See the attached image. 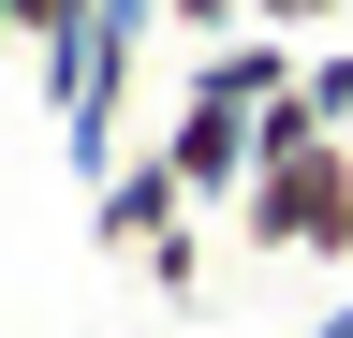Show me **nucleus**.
<instances>
[{
	"instance_id": "nucleus-1",
	"label": "nucleus",
	"mask_w": 353,
	"mask_h": 338,
	"mask_svg": "<svg viewBox=\"0 0 353 338\" xmlns=\"http://www.w3.org/2000/svg\"><path fill=\"white\" fill-rule=\"evenodd\" d=\"M294 74H309V59L280 45V30H250V45H221L192 89H176V118H162V177H176V206H236V191H250V118L280 103Z\"/></svg>"
},
{
	"instance_id": "nucleus-2",
	"label": "nucleus",
	"mask_w": 353,
	"mask_h": 338,
	"mask_svg": "<svg viewBox=\"0 0 353 338\" xmlns=\"http://www.w3.org/2000/svg\"><path fill=\"white\" fill-rule=\"evenodd\" d=\"M236 235L280 265H353V147H294L236 191Z\"/></svg>"
},
{
	"instance_id": "nucleus-3",
	"label": "nucleus",
	"mask_w": 353,
	"mask_h": 338,
	"mask_svg": "<svg viewBox=\"0 0 353 338\" xmlns=\"http://www.w3.org/2000/svg\"><path fill=\"white\" fill-rule=\"evenodd\" d=\"M192 206H176V177H162V147L148 162H118V191H103V250H162Z\"/></svg>"
},
{
	"instance_id": "nucleus-4",
	"label": "nucleus",
	"mask_w": 353,
	"mask_h": 338,
	"mask_svg": "<svg viewBox=\"0 0 353 338\" xmlns=\"http://www.w3.org/2000/svg\"><path fill=\"white\" fill-rule=\"evenodd\" d=\"M148 30H162V45L192 59V74H206L221 45H250V0H148Z\"/></svg>"
},
{
	"instance_id": "nucleus-5",
	"label": "nucleus",
	"mask_w": 353,
	"mask_h": 338,
	"mask_svg": "<svg viewBox=\"0 0 353 338\" xmlns=\"http://www.w3.org/2000/svg\"><path fill=\"white\" fill-rule=\"evenodd\" d=\"M103 30H118V0H15V45H44V59H88V45H103Z\"/></svg>"
},
{
	"instance_id": "nucleus-6",
	"label": "nucleus",
	"mask_w": 353,
	"mask_h": 338,
	"mask_svg": "<svg viewBox=\"0 0 353 338\" xmlns=\"http://www.w3.org/2000/svg\"><path fill=\"white\" fill-rule=\"evenodd\" d=\"M132 265H148V294H192V279H206V250H192V221H176L162 250H132Z\"/></svg>"
},
{
	"instance_id": "nucleus-7",
	"label": "nucleus",
	"mask_w": 353,
	"mask_h": 338,
	"mask_svg": "<svg viewBox=\"0 0 353 338\" xmlns=\"http://www.w3.org/2000/svg\"><path fill=\"white\" fill-rule=\"evenodd\" d=\"M353 15V0H250V30H280V45H294V30H339Z\"/></svg>"
},
{
	"instance_id": "nucleus-8",
	"label": "nucleus",
	"mask_w": 353,
	"mask_h": 338,
	"mask_svg": "<svg viewBox=\"0 0 353 338\" xmlns=\"http://www.w3.org/2000/svg\"><path fill=\"white\" fill-rule=\"evenodd\" d=\"M309 89H324V147H353V59H324Z\"/></svg>"
},
{
	"instance_id": "nucleus-9",
	"label": "nucleus",
	"mask_w": 353,
	"mask_h": 338,
	"mask_svg": "<svg viewBox=\"0 0 353 338\" xmlns=\"http://www.w3.org/2000/svg\"><path fill=\"white\" fill-rule=\"evenodd\" d=\"M0 45H15V0H0Z\"/></svg>"
}]
</instances>
